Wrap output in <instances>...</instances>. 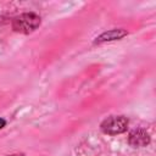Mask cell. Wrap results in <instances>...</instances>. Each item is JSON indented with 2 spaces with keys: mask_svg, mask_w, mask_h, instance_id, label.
<instances>
[{
  "mask_svg": "<svg viewBox=\"0 0 156 156\" xmlns=\"http://www.w3.org/2000/svg\"><path fill=\"white\" fill-rule=\"evenodd\" d=\"M41 23V18L35 12H24L12 18L11 27L15 32L22 34L33 33L39 28Z\"/></svg>",
  "mask_w": 156,
  "mask_h": 156,
  "instance_id": "cell-1",
  "label": "cell"
},
{
  "mask_svg": "<svg viewBox=\"0 0 156 156\" xmlns=\"http://www.w3.org/2000/svg\"><path fill=\"white\" fill-rule=\"evenodd\" d=\"M128 118L122 115L108 116L100 123V129L104 134L107 135H118L127 130L128 128Z\"/></svg>",
  "mask_w": 156,
  "mask_h": 156,
  "instance_id": "cell-2",
  "label": "cell"
},
{
  "mask_svg": "<svg viewBox=\"0 0 156 156\" xmlns=\"http://www.w3.org/2000/svg\"><path fill=\"white\" fill-rule=\"evenodd\" d=\"M150 134L143 128L133 129L128 135V144L133 147H145L150 144Z\"/></svg>",
  "mask_w": 156,
  "mask_h": 156,
  "instance_id": "cell-3",
  "label": "cell"
},
{
  "mask_svg": "<svg viewBox=\"0 0 156 156\" xmlns=\"http://www.w3.org/2000/svg\"><path fill=\"white\" fill-rule=\"evenodd\" d=\"M128 34V32L123 28H115V29H110L107 32L101 33L99 37L95 38L94 44H101V43H106V41H113V40H119L123 37H126Z\"/></svg>",
  "mask_w": 156,
  "mask_h": 156,
  "instance_id": "cell-4",
  "label": "cell"
},
{
  "mask_svg": "<svg viewBox=\"0 0 156 156\" xmlns=\"http://www.w3.org/2000/svg\"><path fill=\"white\" fill-rule=\"evenodd\" d=\"M5 126H6V119H4V118H0V129H2Z\"/></svg>",
  "mask_w": 156,
  "mask_h": 156,
  "instance_id": "cell-5",
  "label": "cell"
},
{
  "mask_svg": "<svg viewBox=\"0 0 156 156\" xmlns=\"http://www.w3.org/2000/svg\"><path fill=\"white\" fill-rule=\"evenodd\" d=\"M5 156H24V154H11V155H5Z\"/></svg>",
  "mask_w": 156,
  "mask_h": 156,
  "instance_id": "cell-6",
  "label": "cell"
}]
</instances>
